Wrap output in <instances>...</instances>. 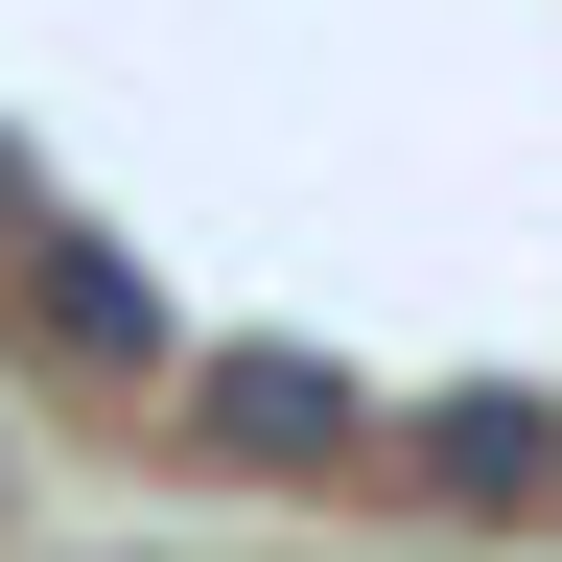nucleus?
Instances as JSON below:
<instances>
[{
  "mask_svg": "<svg viewBox=\"0 0 562 562\" xmlns=\"http://www.w3.org/2000/svg\"><path fill=\"white\" fill-rule=\"evenodd\" d=\"M188 446H211V469H351L375 398H351L328 351H188Z\"/></svg>",
  "mask_w": 562,
  "mask_h": 562,
  "instance_id": "f257e3e1",
  "label": "nucleus"
},
{
  "mask_svg": "<svg viewBox=\"0 0 562 562\" xmlns=\"http://www.w3.org/2000/svg\"><path fill=\"white\" fill-rule=\"evenodd\" d=\"M398 446H422V492H446V516H539V492H562V422H539L516 375H469V398H422Z\"/></svg>",
  "mask_w": 562,
  "mask_h": 562,
  "instance_id": "f03ea898",
  "label": "nucleus"
},
{
  "mask_svg": "<svg viewBox=\"0 0 562 562\" xmlns=\"http://www.w3.org/2000/svg\"><path fill=\"white\" fill-rule=\"evenodd\" d=\"M24 305H47V351H117V375L165 351V305H140V281H117L94 235H24Z\"/></svg>",
  "mask_w": 562,
  "mask_h": 562,
  "instance_id": "7ed1b4c3",
  "label": "nucleus"
}]
</instances>
